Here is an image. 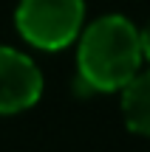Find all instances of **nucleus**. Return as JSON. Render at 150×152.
Masks as SVG:
<instances>
[{
    "mask_svg": "<svg viewBox=\"0 0 150 152\" xmlns=\"http://www.w3.org/2000/svg\"><path fill=\"white\" fill-rule=\"evenodd\" d=\"M142 42L133 23L119 14L99 17L85 28L77 51L79 79L91 90H122L142 65Z\"/></svg>",
    "mask_w": 150,
    "mask_h": 152,
    "instance_id": "obj_1",
    "label": "nucleus"
},
{
    "mask_svg": "<svg viewBox=\"0 0 150 152\" xmlns=\"http://www.w3.org/2000/svg\"><path fill=\"white\" fill-rule=\"evenodd\" d=\"M43 73L26 54L0 45V113H20L37 104Z\"/></svg>",
    "mask_w": 150,
    "mask_h": 152,
    "instance_id": "obj_3",
    "label": "nucleus"
},
{
    "mask_svg": "<svg viewBox=\"0 0 150 152\" xmlns=\"http://www.w3.org/2000/svg\"><path fill=\"white\" fill-rule=\"evenodd\" d=\"M82 17V0H20L14 23L23 39L34 48L60 51L79 37Z\"/></svg>",
    "mask_w": 150,
    "mask_h": 152,
    "instance_id": "obj_2",
    "label": "nucleus"
},
{
    "mask_svg": "<svg viewBox=\"0 0 150 152\" xmlns=\"http://www.w3.org/2000/svg\"><path fill=\"white\" fill-rule=\"evenodd\" d=\"M139 42H142V56L150 59V23L145 26V31H139Z\"/></svg>",
    "mask_w": 150,
    "mask_h": 152,
    "instance_id": "obj_5",
    "label": "nucleus"
},
{
    "mask_svg": "<svg viewBox=\"0 0 150 152\" xmlns=\"http://www.w3.org/2000/svg\"><path fill=\"white\" fill-rule=\"evenodd\" d=\"M122 113L133 132L150 135V71L136 73L122 87Z\"/></svg>",
    "mask_w": 150,
    "mask_h": 152,
    "instance_id": "obj_4",
    "label": "nucleus"
}]
</instances>
